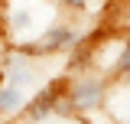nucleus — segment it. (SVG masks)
<instances>
[{"label":"nucleus","mask_w":130,"mask_h":124,"mask_svg":"<svg viewBox=\"0 0 130 124\" xmlns=\"http://www.w3.org/2000/svg\"><path fill=\"white\" fill-rule=\"evenodd\" d=\"M26 101H29V92H26V88H16V85H10V82L0 85V118L23 114Z\"/></svg>","instance_id":"20e7f679"},{"label":"nucleus","mask_w":130,"mask_h":124,"mask_svg":"<svg viewBox=\"0 0 130 124\" xmlns=\"http://www.w3.org/2000/svg\"><path fill=\"white\" fill-rule=\"evenodd\" d=\"M29 26H32V13H29V10H23V7H20V10L10 13V30H13V36H23Z\"/></svg>","instance_id":"39448f33"},{"label":"nucleus","mask_w":130,"mask_h":124,"mask_svg":"<svg viewBox=\"0 0 130 124\" xmlns=\"http://www.w3.org/2000/svg\"><path fill=\"white\" fill-rule=\"evenodd\" d=\"M117 75H130V39L124 43L120 56H117Z\"/></svg>","instance_id":"423d86ee"},{"label":"nucleus","mask_w":130,"mask_h":124,"mask_svg":"<svg viewBox=\"0 0 130 124\" xmlns=\"http://www.w3.org/2000/svg\"><path fill=\"white\" fill-rule=\"evenodd\" d=\"M104 95H107L104 78L81 75V78H75V82L65 85V105H68L72 114H88V111H98L104 105Z\"/></svg>","instance_id":"f257e3e1"},{"label":"nucleus","mask_w":130,"mask_h":124,"mask_svg":"<svg viewBox=\"0 0 130 124\" xmlns=\"http://www.w3.org/2000/svg\"><path fill=\"white\" fill-rule=\"evenodd\" d=\"M7 82L10 85H16V88H29L32 82H36V62H32V56H26L23 49L13 46V56L7 59Z\"/></svg>","instance_id":"7ed1b4c3"},{"label":"nucleus","mask_w":130,"mask_h":124,"mask_svg":"<svg viewBox=\"0 0 130 124\" xmlns=\"http://www.w3.org/2000/svg\"><path fill=\"white\" fill-rule=\"evenodd\" d=\"M23 114H26L29 124H42L52 114H72L68 105H65V85H49V88H39L36 95H29Z\"/></svg>","instance_id":"f03ea898"}]
</instances>
